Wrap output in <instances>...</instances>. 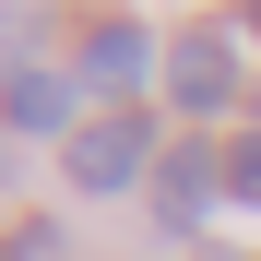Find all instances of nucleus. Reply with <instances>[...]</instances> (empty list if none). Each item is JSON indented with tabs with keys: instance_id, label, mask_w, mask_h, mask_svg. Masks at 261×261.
<instances>
[{
	"instance_id": "nucleus-5",
	"label": "nucleus",
	"mask_w": 261,
	"mask_h": 261,
	"mask_svg": "<svg viewBox=\"0 0 261 261\" xmlns=\"http://www.w3.org/2000/svg\"><path fill=\"white\" fill-rule=\"evenodd\" d=\"M143 71H166V48H154V36L130 24V12H107L95 36H83V83H95V95H130Z\"/></svg>"
},
{
	"instance_id": "nucleus-3",
	"label": "nucleus",
	"mask_w": 261,
	"mask_h": 261,
	"mask_svg": "<svg viewBox=\"0 0 261 261\" xmlns=\"http://www.w3.org/2000/svg\"><path fill=\"white\" fill-rule=\"evenodd\" d=\"M238 95V36H214V24H190L178 48H166V107H190V119H214Z\"/></svg>"
},
{
	"instance_id": "nucleus-2",
	"label": "nucleus",
	"mask_w": 261,
	"mask_h": 261,
	"mask_svg": "<svg viewBox=\"0 0 261 261\" xmlns=\"http://www.w3.org/2000/svg\"><path fill=\"white\" fill-rule=\"evenodd\" d=\"M214 202H226V154H214L202 130H178V143H166V166H154V226H166V238H190Z\"/></svg>"
},
{
	"instance_id": "nucleus-4",
	"label": "nucleus",
	"mask_w": 261,
	"mask_h": 261,
	"mask_svg": "<svg viewBox=\"0 0 261 261\" xmlns=\"http://www.w3.org/2000/svg\"><path fill=\"white\" fill-rule=\"evenodd\" d=\"M0 119H12V143H71V130H83V95L24 60V71H0Z\"/></svg>"
},
{
	"instance_id": "nucleus-9",
	"label": "nucleus",
	"mask_w": 261,
	"mask_h": 261,
	"mask_svg": "<svg viewBox=\"0 0 261 261\" xmlns=\"http://www.w3.org/2000/svg\"><path fill=\"white\" fill-rule=\"evenodd\" d=\"M0 261H24V238H0Z\"/></svg>"
},
{
	"instance_id": "nucleus-8",
	"label": "nucleus",
	"mask_w": 261,
	"mask_h": 261,
	"mask_svg": "<svg viewBox=\"0 0 261 261\" xmlns=\"http://www.w3.org/2000/svg\"><path fill=\"white\" fill-rule=\"evenodd\" d=\"M238 36H261V0H238Z\"/></svg>"
},
{
	"instance_id": "nucleus-1",
	"label": "nucleus",
	"mask_w": 261,
	"mask_h": 261,
	"mask_svg": "<svg viewBox=\"0 0 261 261\" xmlns=\"http://www.w3.org/2000/svg\"><path fill=\"white\" fill-rule=\"evenodd\" d=\"M154 166H166V143H154L143 107H107V119H83L71 143H60V178H71L83 202H107V190H154Z\"/></svg>"
},
{
	"instance_id": "nucleus-7",
	"label": "nucleus",
	"mask_w": 261,
	"mask_h": 261,
	"mask_svg": "<svg viewBox=\"0 0 261 261\" xmlns=\"http://www.w3.org/2000/svg\"><path fill=\"white\" fill-rule=\"evenodd\" d=\"M0 190H12V119H0Z\"/></svg>"
},
{
	"instance_id": "nucleus-10",
	"label": "nucleus",
	"mask_w": 261,
	"mask_h": 261,
	"mask_svg": "<svg viewBox=\"0 0 261 261\" xmlns=\"http://www.w3.org/2000/svg\"><path fill=\"white\" fill-rule=\"evenodd\" d=\"M249 107H261V95H249Z\"/></svg>"
},
{
	"instance_id": "nucleus-6",
	"label": "nucleus",
	"mask_w": 261,
	"mask_h": 261,
	"mask_svg": "<svg viewBox=\"0 0 261 261\" xmlns=\"http://www.w3.org/2000/svg\"><path fill=\"white\" fill-rule=\"evenodd\" d=\"M226 202L261 214V130H238V143H226Z\"/></svg>"
}]
</instances>
